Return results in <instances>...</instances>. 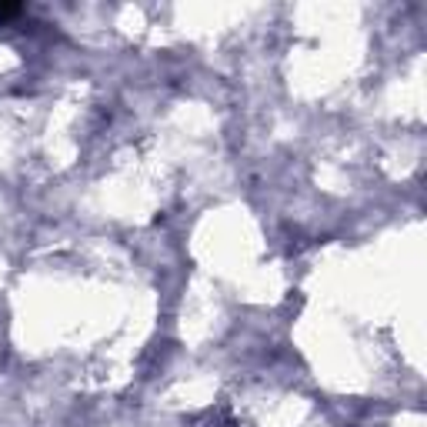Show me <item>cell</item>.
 Listing matches in <instances>:
<instances>
[{"label": "cell", "mask_w": 427, "mask_h": 427, "mask_svg": "<svg viewBox=\"0 0 427 427\" xmlns=\"http://www.w3.org/2000/svg\"><path fill=\"white\" fill-rule=\"evenodd\" d=\"M17 10H20V7H10V3H0V20H3V17H14Z\"/></svg>", "instance_id": "cell-1"}]
</instances>
